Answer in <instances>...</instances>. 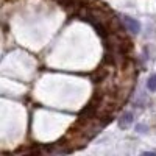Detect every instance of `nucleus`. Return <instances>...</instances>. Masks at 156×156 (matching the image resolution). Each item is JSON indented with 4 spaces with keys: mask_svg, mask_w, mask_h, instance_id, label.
I'll return each instance as SVG.
<instances>
[{
    "mask_svg": "<svg viewBox=\"0 0 156 156\" xmlns=\"http://www.w3.org/2000/svg\"><path fill=\"white\" fill-rule=\"evenodd\" d=\"M120 22H122L123 27L126 28V31H129L131 34H137V33L140 31V23H139L136 19H133V17L122 16V17H120Z\"/></svg>",
    "mask_w": 156,
    "mask_h": 156,
    "instance_id": "1",
    "label": "nucleus"
},
{
    "mask_svg": "<svg viewBox=\"0 0 156 156\" xmlns=\"http://www.w3.org/2000/svg\"><path fill=\"white\" fill-rule=\"evenodd\" d=\"M55 2L62 6L64 9H67V11H78L81 6H84L86 3V0H55Z\"/></svg>",
    "mask_w": 156,
    "mask_h": 156,
    "instance_id": "2",
    "label": "nucleus"
},
{
    "mask_svg": "<svg viewBox=\"0 0 156 156\" xmlns=\"http://www.w3.org/2000/svg\"><path fill=\"white\" fill-rule=\"evenodd\" d=\"M133 123V114L131 112H123L119 119V126L120 128H128Z\"/></svg>",
    "mask_w": 156,
    "mask_h": 156,
    "instance_id": "3",
    "label": "nucleus"
},
{
    "mask_svg": "<svg viewBox=\"0 0 156 156\" xmlns=\"http://www.w3.org/2000/svg\"><path fill=\"white\" fill-rule=\"evenodd\" d=\"M147 87L150 92H156V73L150 75L148 80H147Z\"/></svg>",
    "mask_w": 156,
    "mask_h": 156,
    "instance_id": "4",
    "label": "nucleus"
},
{
    "mask_svg": "<svg viewBox=\"0 0 156 156\" xmlns=\"http://www.w3.org/2000/svg\"><path fill=\"white\" fill-rule=\"evenodd\" d=\"M136 131H137V133H147V126L139 123V125H136Z\"/></svg>",
    "mask_w": 156,
    "mask_h": 156,
    "instance_id": "5",
    "label": "nucleus"
}]
</instances>
